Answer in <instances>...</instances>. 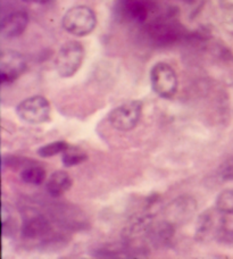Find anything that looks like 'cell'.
Here are the masks:
<instances>
[{"mask_svg": "<svg viewBox=\"0 0 233 259\" xmlns=\"http://www.w3.org/2000/svg\"><path fill=\"white\" fill-rule=\"evenodd\" d=\"M21 233L24 239L40 240L41 243L55 241V237H53V224L48 217L38 210H29L23 215Z\"/></svg>", "mask_w": 233, "mask_h": 259, "instance_id": "277c9868", "label": "cell"}, {"mask_svg": "<svg viewBox=\"0 0 233 259\" xmlns=\"http://www.w3.org/2000/svg\"><path fill=\"white\" fill-rule=\"evenodd\" d=\"M27 63L22 54L15 50H4L0 56V81L3 84L15 82L26 71Z\"/></svg>", "mask_w": 233, "mask_h": 259, "instance_id": "ba28073f", "label": "cell"}, {"mask_svg": "<svg viewBox=\"0 0 233 259\" xmlns=\"http://www.w3.org/2000/svg\"><path fill=\"white\" fill-rule=\"evenodd\" d=\"M62 25L69 34L86 36L96 29L97 16L90 7L74 6L64 14Z\"/></svg>", "mask_w": 233, "mask_h": 259, "instance_id": "7a4b0ae2", "label": "cell"}, {"mask_svg": "<svg viewBox=\"0 0 233 259\" xmlns=\"http://www.w3.org/2000/svg\"><path fill=\"white\" fill-rule=\"evenodd\" d=\"M68 147L69 146L66 141H54L48 143V145L40 147L36 152H38L41 158H50V157H54L56 155L63 154Z\"/></svg>", "mask_w": 233, "mask_h": 259, "instance_id": "2e32d148", "label": "cell"}, {"mask_svg": "<svg viewBox=\"0 0 233 259\" xmlns=\"http://www.w3.org/2000/svg\"><path fill=\"white\" fill-rule=\"evenodd\" d=\"M218 177L222 181H233V156L223 161L218 167Z\"/></svg>", "mask_w": 233, "mask_h": 259, "instance_id": "ac0fdd59", "label": "cell"}, {"mask_svg": "<svg viewBox=\"0 0 233 259\" xmlns=\"http://www.w3.org/2000/svg\"><path fill=\"white\" fill-rule=\"evenodd\" d=\"M85 59V48L79 41H67L55 58V68L62 77L75 75Z\"/></svg>", "mask_w": 233, "mask_h": 259, "instance_id": "3957f363", "label": "cell"}, {"mask_svg": "<svg viewBox=\"0 0 233 259\" xmlns=\"http://www.w3.org/2000/svg\"><path fill=\"white\" fill-rule=\"evenodd\" d=\"M151 88L163 99H172L178 91V76L174 68L164 62L155 64L150 71Z\"/></svg>", "mask_w": 233, "mask_h": 259, "instance_id": "5b68a950", "label": "cell"}, {"mask_svg": "<svg viewBox=\"0 0 233 259\" xmlns=\"http://www.w3.org/2000/svg\"><path fill=\"white\" fill-rule=\"evenodd\" d=\"M29 24V15L25 12H14L3 18L2 35L5 39H15L22 35Z\"/></svg>", "mask_w": 233, "mask_h": 259, "instance_id": "30bf717a", "label": "cell"}, {"mask_svg": "<svg viewBox=\"0 0 233 259\" xmlns=\"http://www.w3.org/2000/svg\"><path fill=\"white\" fill-rule=\"evenodd\" d=\"M150 34L161 42H169L178 36V30L170 23H153L150 25Z\"/></svg>", "mask_w": 233, "mask_h": 259, "instance_id": "5bb4252c", "label": "cell"}, {"mask_svg": "<svg viewBox=\"0 0 233 259\" xmlns=\"http://www.w3.org/2000/svg\"><path fill=\"white\" fill-rule=\"evenodd\" d=\"M16 114L23 122L41 124L50 118V104L43 96L30 97L17 105Z\"/></svg>", "mask_w": 233, "mask_h": 259, "instance_id": "52a82bcc", "label": "cell"}, {"mask_svg": "<svg viewBox=\"0 0 233 259\" xmlns=\"http://www.w3.org/2000/svg\"><path fill=\"white\" fill-rule=\"evenodd\" d=\"M224 212H222L217 208L208 209L204 211L198 217L197 226H196V240L199 242H208L214 239L227 240L231 237V232L225 228Z\"/></svg>", "mask_w": 233, "mask_h": 259, "instance_id": "6da1fadb", "label": "cell"}, {"mask_svg": "<svg viewBox=\"0 0 233 259\" xmlns=\"http://www.w3.org/2000/svg\"><path fill=\"white\" fill-rule=\"evenodd\" d=\"M197 209V203L192 197H179L166 208L167 221L172 224H180L188 221Z\"/></svg>", "mask_w": 233, "mask_h": 259, "instance_id": "9c48e42d", "label": "cell"}, {"mask_svg": "<svg viewBox=\"0 0 233 259\" xmlns=\"http://www.w3.org/2000/svg\"><path fill=\"white\" fill-rule=\"evenodd\" d=\"M88 159V155L85 150L79 147L69 146L66 150L63 152V165L65 167H72V166L80 165Z\"/></svg>", "mask_w": 233, "mask_h": 259, "instance_id": "9a60e30c", "label": "cell"}, {"mask_svg": "<svg viewBox=\"0 0 233 259\" xmlns=\"http://www.w3.org/2000/svg\"><path fill=\"white\" fill-rule=\"evenodd\" d=\"M21 180L31 186H40L46 180V169L38 164H31L23 168L20 173Z\"/></svg>", "mask_w": 233, "mask_h": 259, "instance_id": "4fadbf2b", "label": "cell"}, {"mask_svg": "<svg viewBox=\"0 0 233 259\" xmlns=\"http://www.w3.org/2000/svg\"><path fill=\"white\" fill-rule=\"evenodd\" d=\"M143 104L140 100H132L115 107L109 113V123L118 131L127 132L138 125L141 118Z\"/></svg>", "mask_w": 233, "mask_h": 259, "instance_id": "8992f818", "label": "cell"}, {"mask_svg": "<svg viewBox=\"0 0 233 259\" xmlns=\"http://www.w3.org/2000/svg\"><path fill=\"white\" fill-rule=\"evenodd\" d=\"M215 207L224 214H233V189H227L218 194Z\"/></svg>", "mask_w": 233, "mask_h": 259, "instance_id": "e0dca14e", "label": "cell"}, {"mask_svg": "<svg viewBox=\"0 0 233 259\" xmlns=\"http://www.w3.org/2000/svg\"><path fill=\"white\" fill-rule=\"evenodd\" d=\"M121 12L128 20L143 23L149 16V5L147 0H121Z\"/></svg>", "mask_w": 233, "mask_h": 259, "instance_id": "8fae6325", "label": "cell"}, {"mask_svg": "<svg viewBox=\"0 0 233 259\" xmlns=\"http://www.w3.org/2000/svg\"><path fill=\"white\" fill-rule=\"evenodd\" d=\"M73 181L68 173L64 170H57L53 173L46 182V191L50 197L59 198L71 189Z\"/></svg>", "mask_w": 233, "mask_h": 259, "instance_id": "7c38bea8", "label": "cell"}, {"mask_svg": "<svg viewBox=\"0 0 233 259\" xmlns=\"http://www.w3.org/2000/svg\"><path fill=\"white\" fill-rule=\"evenodd\" d=\"M32 2H34L35 4H40V5H46V4H49L50 2H53V0H32Z\"/></svg>", "mask_w": 233, "mask_h": 259, "instance_id": "d6986e66", "label": "cell"}]
</instances>
